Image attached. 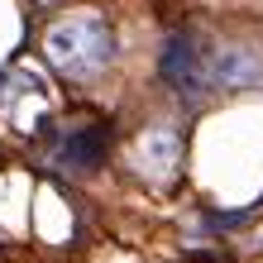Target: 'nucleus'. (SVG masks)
Segmentation results:
<instances>
[{
  "instance_id": "f257e3e1",
  "label": "nucleus",
  "mask_w": 263,
  "mask_h": 263,
  "mask_svg": "<svg viewBox=\"0 0 263 263\" xmlns=\"http://www.w3.org/2000/svg\"><path fill=\"white\" fill-rule=\"evenodd\" d=\"M115 53H120L115 29L101 14H67L43 29V58L72 82H96L115 63Z\"/></svg>"
},
{
  "instance_id": "f03ea898",
  "label": "nucleus",
  "mask_w": 263,
  "mask_h": 263,
  "mask_svg": "<svg viewBox=\"0 0 263 263\" xmlns=\"http://www.w3.org/2000/svg\"><path fill=\"white\" fill-rule=\"evenodd\" d=\"M158 77L173 86V96L201 101V91H211V48L192 29H173L158 43Z\"/></svg>"
},
{
  "instance_id": "7ed1b4c3",
  "label": "nucleus",
  "mask_w": 263,
  "mask_h": 263,
  "mask_svg": "<svg viewBox=\"0 0 263 263\" xmlns=\"http://www.w3.org/2000/svg\"><path fill=\"white\" fill-rule=\"evenodd\" d=\"M105 158H110V129L101 125V120H82V125H72L58 134L53 144V167L67 177H91L101 173Z\"/></svg>"
},
{
  "instance_id": "20e7f679",
  "label": "nucleus",
  "mask_w": 263,
  "mask_h": 263,
  "mask_svg": "<svg viewBox=\"0 0 263 263\" xmlns=\"http://www.w3.org/2000/svg\"><path fill=\"white\" fill-rule=\"evenodd\" d=\"M182 163V129L177 125H148L134 144V167L148 182H167Z\"/></svg>"
},
{
  "instance_id": "39448f33",
  "label": "nucleus",
  "mask_w": 263,
  "mask_h": 263,
  "mask_svg": "<svg viewBox=\"0 0 263 263\" xmlns=\"http://www.w3.org/2000/svg\"><path fill=\"white\" fill-rule=\"evenodd\" d=\"M211 86H220V91L263 86V58H258V48H249V43L211 48Z\"/></svg>"
},
{
  "instance_id": "423d86ee",
  "label": "nucleus",
  "mask_w": 263,
  "mask_h": 263,
  "mask_svg": "<svg viewBox=\"0 0 263 263\" xmlns=\"http://www.w3.org/2000/svg\"><path fill=\"white\" fill-rule=\"evenodd\" d=\"M39 5H58V0H39Z\"/></svg>"
}]
</instances>
